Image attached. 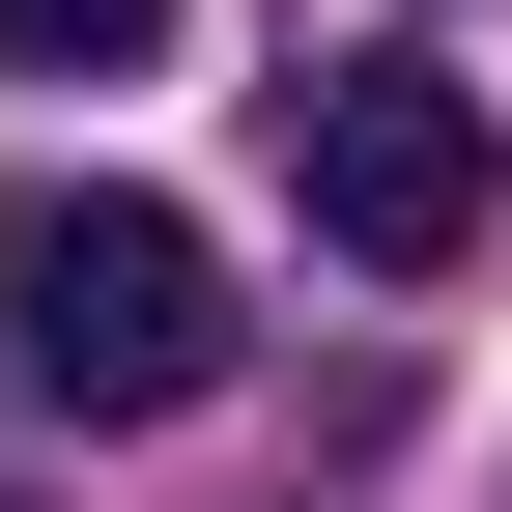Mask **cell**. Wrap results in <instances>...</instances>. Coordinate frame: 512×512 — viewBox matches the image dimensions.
<instances>
[{"instance_id": "1", "label": "cell", "mask_w": 512, "mask_h": 512, "mask_svg": "<svg viewBox=\"0 0 512 512\" xmlns=\"http://www.w3.org/2000/svg\"><path fill=\"white\" fill-rule=\"evenodd\" d=\"M0 342H29L57 427H200L228 399V228L143 200V171H29L0 200Z\"/></svg>"}, {"instance_id": "3", "label": "cell", "mask_w": 512, "mask_h": 512, "mask_svg": "<svg viewBox=\"0 0 512 512\" xmlns=\"http://www.w3.org/2000/svg\"><path fill=\"white\" fill-rule=\"evenodd\" d=\"M171 0H0V86H143Z\"/></svg>"}, {"instance_id": "2", "label": "cell", "mask_w": 512, "mask_h": 512, "mask_svg": "<svg viewBox=\"0 0 512 512\" xmlns=\"http://www.w3.org/2000/svg\"><path fill=\"white\" fill-rule=\"evenodd\" d=\"M285 200H313V256H370V285H456L484 256V86L456 57H313L285 86Z\"/></svg>"}]
</instances>
